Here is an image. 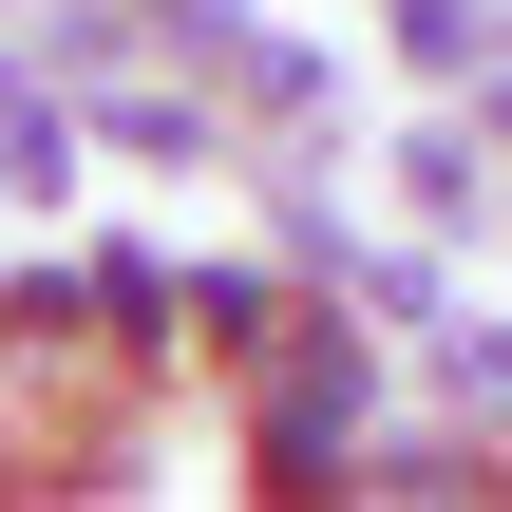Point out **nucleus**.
I'll return each instance as SVG.
<instances>
[{"mask_svg": "<svg viewBox=\"0 0 512 512\" xmlns=\"http://www.w3.org/2000/svg\"><path fill=\"white\" fill-rule=\"evenodd\" d=\"M342 285H361L380 323H437V266H418V247H342Z\"/></svg>", "mask_w": 512, "mask_h": 512, "instance_id": "8", "label": "nucleus"}, {"mask_svg": "<svg viewBox=\"0 0 512 512\" xmlns=\"http://www.w3.org/2000/svg\"><path fill=\"white\" fill-rule=\"evenodd\" d=\"M95 323H114L133 361H171V342H190V285H171L152 247H95Z\"/></svg>", "mask_w": 512, "mask_h": 512, "instance_id": "4", "label": "nucleus"}, {"mask_svg": "<svg viewBox=\"0 0 512 512\" xmlns=\"http://www.w3.org/2000/svg\"><path fill=\"white\" fill-rule=\"evenodd\" d=\"M342 437H361V342H342V304H323V323H285V342H266L247 456H266V494H342Z\"/></svg>", "mask_w": 512, "mask_h": 512, "instance_id": "1", "label": "nucleus"}, {"mask_svg": "<svg viewBox=\"0 0 512 512\" xmlns=\"http://www.w3.org/2000/svg\"><path fill=\"white\" fill-rule=\"evenodd\" d=\"M228 95H247V114H323V57H304V38H247Z\"/></svg>", "mask_w": 512, "mask_h": 512, "instance_id": "6", "label": "nucleus"}, {"mask_svg": "<svg viewBox=\"0 0 512 512\" xmlns=\"http://www.w3.org/2000/svg\"><path fill=\"white\" fill-rule=\"evenodd\" d=\"M171 38H190V57H247L266 19H247V0H171Z\"/></svg>", "mask_w": 512, "mask_h": 512, "instance_id": "9", "label": "nucleus"}, {"mask_svg": "<svg viewBox=\"0 0 512 512\" xmlns=\"http://www.w3.org/2000/svg\"><path fill=\"white\" fill-rule=\"evenodd\" d=\"M76 114H95L114 152H152V171H209V152H228V114L171 95V76H76Z\"/></svg>", "mask_w": 512, "mask_h": 512, "instance_id": "2", "label": "nucleus"}, {"mask_svg": "<svg viewBox=\"0 0 512 512\" xmlns=\"http://www.w3.org/2000/svg\"><path fill=\"white\" fill-rule=\"evenodd\" d=\"M76 133H95V114H76V95H38V57H0V190H19V209H57V190H76Z\"/></svg>", "mask_w": 512, "mask_h": 512, "instance_id": "3", "label": "nucleus"}, {"mask_svg": "<svg viewBox=\"0 0 512 512\" xmlns=\"http://www.w3.org/2000/svg\"><path fill=\"white\" fill-rule=\"evenodd\" d=\"M456 380H475V399H512V323H456Z\"/></svg>", "mask_w": 512, "mask_h": 512, "instance_id": "10", "label": "nucleus"}, {"mask_svg": "<svg viewBox=\"0 0 512 512\" xmlns=\"http://www.w3.org/2000/svg\"><path fill=\"white\" fill-rule=\"evenodd\" d=\"M190 342H209V361H266V342H285L266 266H209V285H190Z\"/></svg>", "mask_w": 512, "mask_h": 512, "instance_id": "5", "label": "nucleus"}, {"mask_svg": "<svg viewBox=\"0 0 512 512\" xmlns=\"http://www.w3.org/2000/svg\"><path fill=\"white\" fill-rule=\"evenodd\" d=\"M399 190H418V228H456V209H475V133H418V152H399Z\"/></svg>", "mask_w": 512, "mask_h": 512, "instance_id": "7", "label": "nucleus"}]
</instances>
